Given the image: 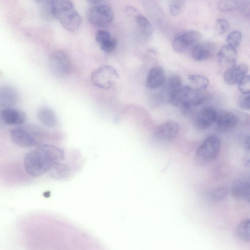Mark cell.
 <instances>
[{
	"label": "cell",
	"instance_id": "1",
	"mask_svg": "<svg viewBox=\"0 0 250 250\" xmlns=\"http://www.w3.org/2000/svg\"><path fill=\"white\" fill-rule=\"evenodd\" d=\"M65 157L62 148L43 144L27 152L23 159L25 171L30 176L39 177L61 162Z\"/></svg>",
	"mask_w": 250,
	"mask_h": 250
},
{
	"label": "cell",
	"instance_id": "2",
	"mask_svg": "<svg viewBox=\"0 0 250 250\" xmlns=\"http://www.w3.org/2000/svg\"><path fill=\"white\" fill-rule=\"evenodd\" d=\"M53 17L68 31L74 32L80 27L82 19L73 3L68 0H51Z\"/></svg>",
	"mask_w": 250,
	"mask_h": 250
},
{
	"label": "cell",
	"instance_id": "3",
	"mask_svg": "<svg viewBox=\"0 0 250 250\" xmlns=\"http://www.w3.org/2000/svg\"><path fill=\"white\" fill-rule=\"evenodd\" d=\"M51 136L42 128L35 125L18 126L10 132L12 142L16 145L24 148L38 146Z\"/></svg>",
	"mask_w": 250,
	"mask_h": 250
},
{
	"label": "cell",
	"instance_id": "4",
	"mask_svg": "<svg viewBox=\"0 0 250 250\" xmlns=\"http://www.w3.org/2000/svg\"><path fill=\"white\" fill-rule=\"evenodd\" d=\"M221 149V142L218 138L212 136L207 138L199 146L194 156L196 165L205 166L214 161Z\"/></svg>",
	"mask_w": 250,
	"mask_h": 250
},
{
	"label": "cell",
	"instance_id": "5",
	"mask_svg": "<svg viewBox=\"0 0 250 250\" xmlns=\"http://www.w3.org/2000/svg\"><path fill=\"white\" fill-rule=\"evenodd\" d=\"M119 78L118 73L112 66L103 65L92 73L91 81L95 86L102 89L112 87Z\"/></svg>",
	"mask_w": 250,
	"mask_h": 250
},
{
	"label": "cell",
	"instance_id": "6",
	"mask_svg": "<svg viewBox=\"0 0 250 250\" xmlns=\"http://www.w3.org/2000/svg\"><path fill=\"white\" fill-rule=\"evenodd\" d=\"M101 2V1L91 7L87 13V18L90 22L98 27L109 24L114 17V13L112 8Z\"/></svg>",
	"mask_w": 250,
	"mask_h": 250
},
{
	"label": "cell",
	"instance_id": "7",
	"mask_svg": "<svg viewBox=\"0 0 250 250\" xmlns=\"http://www.w3.org/2000/svg\"><path fill=\"white\" fill-rule=\"evenodd\" d=\"M48 62L52 72L58 76L64 77L70 72V60L67 54L62 50L52 52L49 55Z\"/></svg>",
	"mask_w": 250,
	"mask_h": 250
},
{
	"label": "cell",
	"instance_id": "8",
	"mask_svg": "<svg viewBox=\"0 0 250 250\" xmlns=\"http://www.w3.org/2000/svg\"><path fill=\"white\" fill-rule=\"evenodd\" d=\"M192 88L188 85H182L169 91L168 102L173 106L181 107L184 112H188L190 109L188 101Z\"/></svg>",
	"mask_w": 250,
	"mask_h": 250
},
{
	"label": "cell",
	"instance_id": "9",
	"mask_svg": "<svg viewBox=\"0 0 250 250\" xmlns=\"http://www.w3.org/2000/svg\"><path fill=\"white\" fill-rule=\"evenodd\" d=\"M179 132V125L175 121H168L159 125L153 133L154 138L161 143H168L174 140Z\"/></svg>",
	"mask_w": 250,
	"mask_h": 250
},
{
	"label": "cell",
	"instance_id": "10",
	"mask_svg": "<svg viewBox=\"0 0 250 250\" xmlns=\"http://www.w3.org/2000/svg\"><path fill=\"white\" fill-rule=\"evenodd\" d=\"M200 33L195 30L185 31L176 36L173 40L172 46L177 52H183L189 47L197 42L200 39Z\"/></svg>",
	"mask_w": 250,
	"mask_h": 250
},
{
	"label": "cell",
	"instance_id": "11",
	"mask_svg": "<svg viewBox=\"0 0 250 250\" xmlns=\"http://www.w3.org/2000/svg\"><path fill=\"white\" fill-rule=\"evenodd\" d=\"M25 113L14 107L2 108L0 109V125H19L25 121Z\"/></svg>",
	"mask_w": 250,
	"mask_h": 250
},
{
	"label": "cell",
	"instance_id": "12",
	"mask_svg": "<svg viewBox=\"0 0 250 250\" xmlns=\"http://www.w3.org/2000/svg\"><path fill=\"white\" fill-rule=\"evenodd\" d=\"M239 121V116L235 113L229 111H223L217 114L215 122L216 129L219 132H228L235 128Z\"/></svg>",
	"mask_w": 250,
	"mask_h": 250
},
{
	"label": "cell",
	"instance_id": "13",
	"mask_svg": "<svg viewBox=\"0 0 250 250\" xmlns=\"http://www.w3.org/2000/svg\"><path fill=\"white\" fill-rule=\"evenodd\" d=\"M217 112L213 107L205 106L197 114L195 119V126L201 130H205L215 123L217 116Z\"/></svg>",
	"mask_w": 250,
	"mask_h": 250
},
{
	"label": "cell",
	"instance_id": "14",
	"mask_svg": "<svg viewBox=\"0 0 250 250\" xmlns=\"http://www.w3.org/2000/svg\"><path fill=\"white\" fill-rule=\"evenodd\" d=\"M248 66L245 63L235 64L224 72L223 78L226 83L234 85L238 83L240 80L248 73Z\"/></svg>",
	"mask_w": 250,
	"mask_h": 250
},
{
	"label": "cell",
	"instance_id": "15",
	"mask_svg": "<svg viewBox=\"0 0 250 250\" xmlns=\"http://www.w3.org/2000/svg\"><path fill=\"white\" fill-rule=\"evenodd\" d=\"M19 99L17 90L8 85L0 86V107H12L18 102Z\"/></svg>",
	"mask_w": 250,
	"mask_h": 250
},
{
	"label": "cell",
	"instance_id": "16",
	"mask_svg": "<svg viewBox=\"0 0 250 250\" xmlns=\"http://www.w3.org/2000/svg\"><path fill=\"white\" fill-rule=\"evenodd\" d=\"M237 56L236 48L226 44L218 51L217 58L221 65L229 67L236 64Z\"/></svg>",
	"mask_w": 250,
	"mask_h": 250
},
{
	"label": "cell",
	"instance_id": "17",
	"mask_svg": "<svg viewBox=\"0 0 250 250\" xmlns=\"http://www.w3.org/2000/svg\"><path fill=\"white\" fill-rule=\"evenodd\" d=\"M165 73L163 68L155 66L148 73L146 85L151 89H156L162 86L165 82Z\"/></svg>",
	"mask_w": 250,
	"mask_h": 250
},
{
	"label": "cell",
	"instance_id": "18",
	"mask_svg": "<svg viewBox=\"0 0 250 250\" xmlns=\"http://www.w3.org/2000/svg\"><path fill=\"white\" fill-rule=\"evenodd\" d=\"M213 49L211 45L207 43L196 44L191 50L192 58L196 61L202 62L211 59L213 55Z\"/></svg>",
	"mask_w": 250,
	"mask_h": 250
},
{
	"label": "cell",
	"instance_id": "19",
	"mask_svg": "<svg viewBox=\"0 0 250 250\" xmlns=\"http://www.w3.org/2000/svg\"><path fill=\"white\" fill-rule=\"evenodd\" d=\"M231 192L234 197L249 202L250 199V182L244 180H239L235 182L232 186Z\"/></svg>",
	"mask_w": 250,
	"mask_h": 250
},
{
	"label": "cell",
	"instance_id": "20",
	"mask_svg": "<svg viewBox=\"0 0 250 250\" xmlns=\"http://www.w3.org/2000/svg\"><path fill=\"white\" fill-rule=\"evenodd\" d=\"M40 122L44 126L49 128L54 127L57 123V119L54 112L49 107H40L37 113Z\"/></svg>",
	"mask_w": 250,
	"mask_h": 250
},
{
	"label": "cell",
	"instance_id": "21",
	"mask_svg": "<svg viewBox=\"0 0 250 250\" xmlns=\"http://www.w3.org/2000/svg\"><path fill=\"white\" fill-rule=\"evenodd\" d=\"M190 82L196 87V89L203 90L206 89L209 82L207 77L199 74H189L188 76Z\"/></svg>",
	"mask_w": 250,
	"mask_h": 250
},
{
	"label": "cell",
	"instance_id": "22",
	"mask_svg": "<svg viewBox=\"0 0 250 250\" xmlns=\"http://www.w3.org/2000/svg\"><path fill=\"white\" fill-rule=\"evenodd\" d=\"M207 99L206 93L201 90L192 88L188 105L191 108L193 106L203 104Z\"/></svg>",
	"mask_w": 250,
	"mask_h": 250
},
{
	"label": "cell",
	"instance_id": "23",
	"mask_svg": "<svg viewBox=\"0 0 250 250\" xmlns=\"http://www.w3.org/2000/svg\"><path fill=\"white\" fill-rule=\"evenodd\" d=\"M136 23L141 31L145 35L149 36L153 31L150 21L143 15H138L136 17Z\"/></svg>",
	"mask_w": 250,
	"mask_h": 250
},
{
	"label": "cell",
	"instance_id": "24",
	"mask_svg": "<svg viewBox=\"0 0 250 250\" xmlns=\"http://www.w3.org/2000/svg\"><path fill=\"white\" fill-rule=\"evenodd\" d=\"M240 2V1L234 0H221L218 2L217 8L222 12L233 11L241 7Z\"/></svg>",
	"mask_w": 250,
	"mask_h": 250
},
{
	"label": "cell",
	"instance_id": "25",
	"mask_svg": "<svg viewBox=\"0 0 250 250\" xmlns=\"http://www.w3.org/2000/svg\"><path fill=\"white\" fill-rule=\"evenodd\" d=\"M250 221L246 219L241 221L237 227L236 232L238 236L242 239L250 241Z\"/></svg>",
	"mask_w": 250,
	"mask_h": 250
},
{
	"label": "cell",
	"instance_id": "26",
	"mask_svg": "<svg viewBox=\"0 0 250 250\" xmlns=\"http://www.w3.org/2000/svg\"><path fill=\"white\" fill-rule=\"evenodd\" d=\"M228 192V189L225 187H218L209 192V197L213 202H218L225 199Z\"/></svg>",
	"mask_w": 250,
	"mask_h": 250
},
{
	"label": "cell",
	"instance_id": "27",
	"mask_svg": "<svg viewBox=\"0 0 250 250\" xmlns=\"http://www.w3.org/2000/svg\"><path fill=\"white\" fill-rule=\"evenodd\" d=\"M242 38L240 31L235 30L230 32L226 38L227 44L236 48L240 45Z\"/></svg>",
	"mask_w": 250,
	"mask_h": 250
},
{
	"label": "cell",
	"instance_id": "28",
	"mask_svg": "<svg viewBox=\"0 0 250 250\" xmlns=\"http://www.w3.org/2000/svg\"><path fill=\"white\" fill-rule=\"evenodd\" d=\"M113 38L110 33L106 30H100L96 34L95 39L100 47L108 43Z\"/></svg>",
	"mask_w": 250,
	"mask_h": 250
},
{
	"label": "cell",
	"instance_id": "29",
	"mask_svg": "<svg viewBox=\"0 0 250 250\" xmlns=\"http://www.w3.org/2000/svg\"><path fill=\"white\" fill-rule=\"evenodd\" d=\"M186 4L184 0H171L169 3L170 14L173 16H177L181 14Z\"/></svg>",
	"mask_w": 250,
	"mask_h": 250
},
{
	"label": "cell",
	"instance_id": "30",
	"mask_svg": "<svg viewBox=\"0 0 250 250\" xmlns=\"http://www.w3.org/2000/svg\"><path fill=\"white\" fill-rule=\"evenodd\" d=\"M238 87L240 92L243 95L250 94V80L249 75L244 76L238 82Z\"/></svg>",
	"mask_w": 250,
	"mask_h": 250
},
{
	"label": "cell",
	"instance_id": "31",
	"mask_svg": "<svg viewBox=\"0 0 250 250\" xmlns=\"http://www.w3.org/2000/svg\"><path fill=\"white\" fill-rule=\"evenodd\" d=\"M229 23L224 19L219 18L216 21L215 30L219 35L224 34L229 28Z\"/></svg>",
	"mask_w": 250,
	"mask_h": 250
},
{
	"label": "cell",
	"instance_id": "32",
	"mask_svg": "<svg viewBox=\"0 0 250 250\" xmlns=\"http://www.w3.org/2000/svg\"><path fill=\"white\" fill-rule=\"evenodd\" d=\"M182 85L181 78L178 76H173L170 77L167 82V86L169 91L176 89Z\"/></svg>",
	"mask_w": 250,
	"mask_h": 250
},
{
	"label": "cell",
	"instance_id": "33",
	"mask_svg": "<svg viewBox=\"0 0 250 250\" xmlns=\"http://www.w3.org/2000/svg\"><path fill=\"white\" fill-rule=\"evenodd\" d=\"M238 104L241 109L249 110L250 108V94L241 95L238 100Z\"/></svg>",
	"mask_w": 250,
	"mask_h": 250
}]
</instances>
